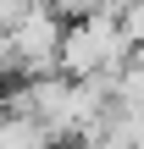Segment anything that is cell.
<instances>
[{
	"instance_id": "1",
	"label": "cell",
	"mask_w": 144,
	"mask_h": 149,
	"mask_svg": "<svg viewBox=\"0 0 144 149\" xmlns=\"http://www.w3.org/2000/svg\"><path fill=\"white\" fill-rule=\"evenodd\" d=\"M133 55H139V44L117 11H89V17H72L61 28V72H72V77H105L111 83Z\"/></svg>"
},
{
	"instance_id": "2",
	"label": "cell",
	"mask_w": 144,
	"mask_h": 149,
	"mask_svg": "<svg viewBox=\"0 0 144 149\" xmlns=\"http://www.w3.org/2000/svg\"><path fill=\"white\" fill-rule=\"evenodd\" d=\"M61 28L67 22L55 6H33L28 17L0 28V72H11V77L61 72Z\"/></svg>"
}]
</instances>
